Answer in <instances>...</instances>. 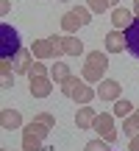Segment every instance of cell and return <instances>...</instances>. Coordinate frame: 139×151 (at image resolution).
<instances>
[{"mask_svg": "<svg viewBox=\"0 0 139 151\" xmlns=\"http://www.w3.org/2000/svg\"><path fill=\"white\" fill-rule=\"evenodd\" d=\"M109 70V56L100 53V50H92L86 53V62H84V70H81V78L86 84H95V81H103L100 76Z\"/></svg>", "mask_w": 139, "mask_h": 151, "instance_id": "6da1fadb", "label": "cell"}, {"mask_svg": "<svg viewBox=\"0 0 139 151\" xmlns=\"http://www.w3.org/2000/svg\"><path fill=\"white\" fill-rule=\"evenodd\" d=\"M20 50H22L20 31L14 25H9V22H3L0 25V59H14Z\"/></svg>", "mask_w": 139, "mask_h": 151, "instance_id": "7a4b0ae2", "label": "cell"}, {"mask_svg": "<svg viewBox=\"0 0 139 151\" xmlns=\"http://www.w3.org/2000/svg\"><path fill=\"white\" fill-rule=\"evenodd\" d=\"M59 39H61V37L36 39V42L31 45V53L36 56L39 62H45V59H53V56H59V53H61V45H59Z\"/></svg>", "mask_w": 139, "mask_h": 151, "instance_id": "3957f363", "label": "cell"}, {"mask_svg": "<svg viewBox=\"0 0 139 151\" xmlns=\"http://www.w3.org/2000/svg\"><path fill=\"white\" fill-rule=\"evenodd\" d=\"M92 129H95V132H97V134H100V137H103L106 143H114V140H117V126H114V112H100Z\"/></svg>", "mask_w": 139, "mask_h": 151, "instance_id": "277c9868", "label": "cell"}, {"mask_svg": "<svg viewBox=\"0 0 139 151\" xmlns=\"http://www.w3.org/2000/svg\"><path fill=\"white\" fill-rule=\"evenodd\" d=\"M28 87H31L33 98H48L53 90V78L50 76H28Z\"/></svg>", "mask_w": 139, "mask_h": 151, "instance_id": "5b68a950", "label": "cell"}, {"mask_svg": "<svg viewBox=\"0 0 139 151\" xmlns=\"http://www.w3.org/2000/svg\"><path fill=\"white\" fill-rule=\"evenodd\" d=\"M97 98L100 101H120V92H123V87H120V81L114 78H103L100 84H97Z\"/></svg>", "mask_w": 139, "mask_h": 151, "instance_id": "8992f818", "label": "cell"}, {"mask_svg": "<svg viewBox=\"0 0 139 151\" xmlns=\"http://www.w3.org/2000/svg\"><path fill=\"white\" fill-rule=\"evenodd\" d=\"M70 98H72L75 104H81V106H86V104H89L92 98H97V92L92 90V84H86V81L81 78L78 84L72 87V92H70Z\"/></svg>", "mask_w": 139, "mask_h": 151, "instance_id": "52a82bcc", "label": "cell"}, {"mask_svg": "<svg viewBox=\"0 0 139 151\" xmlns=\"http://www.w3.org/2000/svg\"><path fill=\"white\" fill-rule=\"evenodd\" d=\"M134 20H136L134 9H125V6H117V9L111 11V25H114V28H120V31H125V28H128V25H131Z\"/></svg>", "mask_w": 139, "mask_h": 151, "instance_id": "ba28073f", "label": "cell"}, {"mask_svg": "<svg viewBox=\"0 0 139 151\" xmlns=\"http://www.w3.org/2000/svg\"><path fill=\"white\" fill-rule=\"evenodd\" d=\"M106 50L109 53H123V50H128V45H125V31H120V28L109 31L106 34Z\"/></svg>", "mask_w": 139, "mask_h": 151, "instance_id": "9c48e42d", "label": "cell"}, {"mask_svg": "<svg viewBox=\"0 0 139 151\" xmlns=\"http://www.w3.org/2000/svg\"><path fill=\"white\" fill-rule=\"evenodd\" d=\"M125 45H128V53L139 59V17L125 28Z\"/></svg>", "mask_w": 139, "mask_h": 151, "instance_id": "30bf717a", "label": "cell"}, {"mask_svg": "<svg viewBox=\"0 0 139 151\" xmlns=\"http://www.w3.org/2000/svg\"><path fill=\"white\" fill-rule=\"evenodd\" d=\"M59 45H61V53H64V56H78V53H84V42H81L75 34H67V37H61V39H59Z\"/></svg>", "mask_w": 139, "mask_h": 151, "instance_id": "8fae6325", "label": "cell"}, {"mask_svg": "<svg viewBox=\"0 0 139 151\" xmlns=\"http://www.w3.org/2000/svg\"><path fill=\"white\" fill-rule=\"evenodd\" d=\"M95 120H97V112L86 104V106H81L78 109V115H75V126L78 129H92L95 126Z\"/></svg>", "mask_w": 139, "mask_h": 151, "instance_id": "7c38bea8", "label": "cell"}, {"mask_svg": "<svg viewBox=\"0 0 139 151\" xmlns=\"http://www.w3.org/2000/svg\"><path fill=\"white\" fill-rule=\"evenodd\" d=\"M0 126L3 129H22V115L17 112V109H3L0 112Z\"/></svg>", "mask_w": 139, "mask_h": 151, "instance_id": "4fadbf2b", "label": "cell"}, {"mask_svg": "<svg viewBox=\"0 0 139 151\" xmlns=\"http://www.w3.org/2000/svg\"><path fill=\"white\" fill-rule=\"evenodd\" d=\"M11 65H14V73H28V70H31V65H33V53L22 48L20 53L11 59Z\"/></svg>", "mask_w": 139, "mask_h": 151, "instance_id": "5bb4252c", "label": "cell"}, {"mask_svg": "<svg viewBox=\"0 0 139 151\" xmlns=\"http://www.w3.org/2000/svg\"><path fill=\"white\" fill-rule=\"evenodd\" d=\"M70 76H72V70L67 67V62H56V65L50 67V78H53V81H56L59 87L64 84V81L70 78Z\"/></svg>", "mask_w": 139, "mask_h": 151, "instance_id": "9a60e30c", "label": "cell"}, {"mask_svg": "<svg viewBox=\"0 0 139 151\" xmlns=\"http://www.w3.org/2000/svg\"><path fill=\"white\" fill-rule=\"evenodd\" d=\"M0 84H3V90H9L11 84H14V65H11V59H0Z\"/></svg>", "mask_w": 139, "mask_h": 151, "instance_id": "2e32d148", "label": "cell"}, {"mask_svg": "<svg viewBox=\"0 0 139 151\" xmlns=\"http://www.w3.org/2000/svg\"><path fill=\"white\" fill-rule=\"evenodd\" d=\"M78 28H84V22L78 20V14H75V11H67V14L61 17V31H67V34H75Z\"/></svg>", "mask_w": 139, "mask_h": 151, "instance_id": "e0dca14e", "label": "cell"}, {"mask_svg": "<svg viewBox=\"0 0 139 151\" xmlns=\"http://www.w3.org/2000/svg\"><path fill=\"white\" fill-rule=\"evenodd\" d=\"M123 132H125L128 137H136V134H139V109H134V112L123 120Z\"/></svg>", "mask_w": 139, "mask_h": 151, "instance_id": "ac0fdd59", "label": "cell"}, {"mask_svg": "<svg viewBox=\"0 0 139 151\" xmlns=\"http://www.w3.org/2000/svg\"><path fill=\"white\" fill-rule=\"evenodd\" d=\"M42 140H39L36 134H31L28 129H22V151H42Z\"/></svg>", "mask_w": 139, "mask_h": 151, "instance_id": "d6986e66", "label": "cell"}, {"mask_svg": "<svg viewBox=\"0 0 139 151\" xmlns=\"http://www.w3.org/2000/svg\"><path fill=\"white\" fill-rule=\"evenodd\" d=\"M134 112V104L131 101H125V98H120V101H114V118H128V115Z\"/></svg>", "mask_w": 139, "mask_h": 151, "instance_id": "ffe728a7", "label": "cell"}, {"mask_svg": "<svg viewBox=\"0 0 139 151\" xmlns=\"http://www.w3.org/2000/svg\"><path fill=\"white\" fill-rule=\"evenodd\" d=\"M22 129H28L31 134H36L39 140H45V137L50 134V126H45V123H39V120H33V123H28V126H22Z\"/></svg>", "mask_w": 139, "mask_h": 151, "instance_id": "44dd1931", "label": "cell"}, {"mask_svg": "<svg viewBox=\"0 0 139 151\" xmlns=\"http://www.w3.org/2000/svg\"><path fill=\"white\" fill-rule=\"evenodd\" d=\"M86 6H89V11H95V14H103L106 9H111L109 0H86Z\"/></svg>", "mask_w": 139, "mask_h": 151, "instance_id": "7402d4cb", "label": "cell"}, {"mask_svg": "<svg viewBox=\"0 0 139 151\" xmlns=\"http://www.w3.org/2000/svg\"><path fill=\"white\" fill-rule=\"evenodd\" d=\"M84 151H111V148H109V143L103 140V137H97V140H89V143H86Z\"/></svg>", "mask_w": 139, "mask_h": 151, "instance_id": "603a6c76", "label": "cell"}, {"mask_svg": "<svg viewBox=\"0 0 139 151\" xmlns=\"http://www.w3.org/2000/svg\"><path fill=\"white\" fill-rule=\"evenodd\" d=\"M75 14H78V20L84 22V25H89V20H92V11H89V6H78V9H72Z\"/></svg>", "mask_w": 139, "mask_h": 151, "instance_id": "cb8c5ba5", "label": "cell"}, {"mask_svg": "<svg viewBox=\"0 0 139 151\" xmlns=\"http://www.w3.org/2000/svg\"><path fill=\"white\" fill-rule=\"evenodd\" d=\"M78 81H81V78H78V76H70V78L64 81V84H61V92H64V95L70 98V92H72V87H75V84H78Z\"/></svg>", "mask_w": 139, "mask_h": 151, "instance_id": "d4e9b609", "label": "cell"}, {"mask_svg": "<svg viewBox=\"0 0 139 151\" xmlns=\"http://www.w3.org/2000/svg\"><path fill=\"white\" fill-rule=\"evenodd\" d=\"M33 120H39V123L50 126V129H53V123H56V118H53V115H50V112H39V115H36V118H33Z\"/></svg>", "mask_w": 139, "mask_h": 151, "instance_id": "484cf974", "label": "cell"}, {"mask_svg": "<svg viewBox=\"0 0 139 151\" xmlns=\"http://www.w3.org/2000/svg\"><path fill=\"white\" fill-rule=\"evenodd\" d=\"M128 151H139V134H136V137H131V143H128Z\"/></svg>", "mask_w": 139, "mask_h": 151, "instance_id": "4316f807", "label": "cell"}, {"mask_svg": "<svg viewBox=\"0 0 139 151\" xmlns=\"http://www.w3.org/2000/svg\"><path fill=\"white\" fill-rule=\"evenodd\" d=\"M9 11H11V3L9 0H0V14H9Z\"/></svg>", "mask_w": 139, "mask_h": 151, "instance_id": "83f0119b", "label": "cell"}, {"mask_svg": "<svg viewBox=\"0 0 139 151\" xmlns=\"http://www.w3.org/2000/svg\"><path fill=\"white\" fill-rule=\"evenodd\" d=\"M134 14L139 17V0H134Z\"/></svg>", "mask_w": 139, "mask_h": 151, "instance_id": "f1b7e54d", "label": "cell"}, {"mask_svg": "<svg viewBox=\"0 0 139 151\" xmlns=\"http://www.w3.org/2000/svg\"><path fill=\"white\" fill-rule=\"evenodd\" d=\"M109 3H111V6H114V9H117V3H120V0H109Z\"/></svg>", "mask_w": 139, "mask_h": 151, "instance_id": "f546056e", "label": "cell"}, {"mask_svg": "<svg viewBox=\"0 0 139 151\" xmlns=\"http://www.w3.org/2000/svg\"><path fill=\"white\" fill-rule=\"evenodd\" d=\"M59 3H70V0H59Z\"/></svg>", "mask_w": 139, "mask_h": 151, "instance_id": "4dcf8cb0", "label": "cell"}]
</instances>
